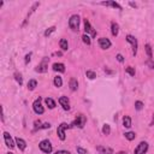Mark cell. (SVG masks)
Returning a JSON list of instances; mask_svg holds the SVG:
<instances>
[{
	"instance_id": "obj_1",
	"label": "cell",
	"mask_w": 154,
	"mask_h": 154,
	"mask_svg": "<svg viewBox=\"0 0 154 154\" xmlns=\"http://www.w3.org/2000/svg\"><path fill=\"white\" fill-rule=\"evenodd\" d=\"M79 16L78 15H74V16L70 17L69 19V27L71 28L74 32H78V28H79Z\"/></svg>"
},
{
	"instance_id": "obj_2",
	"label": "cell",
	"mask_w": 154,
	"mask_h": 154,
	"mask_svg": "<svg viewBox=\"0 0 154 154\" xmlns=\"http://www.w3.org/2000/svg\"><path fill=\"white\" fill-rule=\"evenodd\" d=\"M69 128H70L69 124H66V123H61L59 127H58V129H57V134H58V136H59V138L61 140V141H64V140L66 138V136H65V130L69 129Z\"/></svg>"
},
{
	"instance_id": "obj_3",
	"label": "cell",
	"mask_w": 154,
	"mask_h": 154,
	"mask_svg": "<svg viewBox=\"0 0 154 154\" xmlns=\"http://www.w3.org/2000/svg\"><path fill=\"white\" fill-rule=\"evenodd\" d=\"M39 147H40V149L46 154H49L52 152V145L48 140H42V141L40 142Z\"/></svg>"
},
{
	"instance_id": "obj_4",
	"label": "cell",
	"mask_w": 154,
	"mask_h": 154,
	"mask_svg": "<svg viewBox=\"0 0 154 154\" xmlns=\"http://www.w3.org/2000/svg\"><path fill=\"white\" fill-rule=\"evenodd\" d=\"M147 150H148V143L146 141H142V142L138 143V146L135 148L134 153L135 154H146Z\"/></svg>"
},
{
	"instance_id": "obj_5",
	"label": "cell",
	"mask_w": 154,
	"mask_h": 154,
	"mask_svg": "<svg viewBox=\"0 0 154 154\" xmlns=\"http://www.w3.org/2000/svg\"><path fill=\"white\" fill-rule=\"evenodd\" d=\"M33 108H34V112H35L36 115H42L45 112V108H44V106L41 105V99H40V98L33 104Z\"/></svg>"
},
{
	"instance_id": "obj_6",
	"label": "cell",
	"mask_w": 154,
	"mask_h": 154,
	"mask_svg": "<svg viewBox=\"0 0 154 154\" xmlns=\"http://www.w3.org/2000/svg\"><path fill=\"white\" fill-rule=\"evenodd\" d=\"M127 41L129 42V44H131V46H132V55H136V53H137V40L135 39L132 35H128L127 36Z\"/></svg>"
},
{
	"instance_id": "obj_7",
	"label": "cell",
	"mask_w": 154,
	"mask_h": 154,
	"mask_svg": "<svg viewBox=\"0 0 154 154\" xmlns=\"http://www.w3.org/2000/svg\"><path fill=\"white\" fill-rule=\"evenodd\" d=\"M47 67H48V58H45L41 63L36 66V69H35V71H37V72H46L47 71Z\"/></svg>"
},
{
	"instance_id": "obj_8",
	"label": "cell",
	"mask_w": 154,
	"mask_h": 154,
	"mask_svg": "<svg viewBox=\"0 0 154 154\" xmlns=\"http://www.w3.org/2000/svg\"><path fill=\"white\" fill-rule=\"evenodd\" d=\"M86 122H87L86 117L81 115V116H77V118L75 119V122L72 123V125H76V127H78V128H83L84 124H86Z\"/></svg>"
},
{
	"instance_id": "obj_9",
	"label": "cell",
	"mask_w": 154,
	"mask_h": 154,
	"mask_svg": "<svg viewBox=\"0 0 154 154\" xmlns=\"http://www.w3.org/2000/svg\"><path fill=\"white\" fill-rule=\"evenodd\" d=\"M4 140H5V143H6L7 147H10V148H13V147H15V143L16 142H13L11 135L8 134V132H6V131L4 132Z\"/></svg>"
},
{
	"instance_id": "obj_10",
	"label": "cell",
	"mask_w": 154,
	"mask_h": 154,
	"mask_svg": "<svg viewBox=\"0 0 154 154\" xmlns=\"http://www.w3.org/2000/svg\"><path fill=\"white\" fill-rule=\"evenodd\" d=\"M99 45L102 49H108L112 44H111V41L108 39H106V37H101V39H99Z\"/></svg>"
},
{
	"instance_id": "obj_11",
	"label": "cell",
	"mask_w": 154,
	"mask_h": 154,
	"mask_svg": "<svg viewBox=\"0 0 154 154\" xmlns=\"http://www.w3.org/2000/svg\"><path fill=\"white\" fill-rule=\"evenodd\" d=\"M84 30H86V33H91V36L94 37V36H96V32H95L94 29L91 28L90 23H89V20L88 19H84Z\"/></svg>"
},
{
	"instance_id": "obj_12",
	"label": "cell",
	"mask_w": 154,
	"mask_h": 154,
	"mask_svg": "<svg viewBox=\"0 0 154 154\" xmlns=\"http://www.w3.org/2000/svg\"><path fill=\"white\" fill-rule=\"evenodd\" d=\"M59 104L63 106V108L65 111L70 110V104H69V99H67V96H60V98H59Z\"/></svg>"
},
{
	"instance_id": "obj_13",
	"label": "cell",
	"mask_w": 154,
	"mask_h": 154,
	"mask_svg": "<svg viewBox=\"0 0 154 154\" xmlns=\"http://www.w3.org/2000/svg\"><path fill=\"white\" fill-rule=\"evenodd\" d=\"M96 150H98L100 154H113V149L110 148V147L98 146V147H96Z\"/></svg>"
},
{
	"instance_id": "obj_14",
	"label": "cell",
	"mask_w": 154,
	"mask_h": 154,
	"mask_svg": "<svg viewBox=\"0 0 154 154\" xmlns=\"http://www.w3.org/2000/svg\"><path fill=\"white\" fill-rule=\"evenodd\" d=\"M15 142H16L17 147H18V148H19L20 150H24L25 148H27V143H25V141H24L23 138L16 137V140H15Z\"/></svg>"
},
{
	"instance_id": "obj_15",
	"label": "cell",
	"mask_w": 154,
	"mask_h": 154,
	"mask_svg": "<svg viewBox=\"0 0 154 154\" xmlns=\"http://www.w3.org/2000/svg\"><path fill=\"white\" fill-rule=\"evenodd\" d=\"M52 67H53V70H54V71L65 72V66H64V64H61V63H54Z\"/></svg>"
},
{
	"instance_id": "obj_16",
	"label": "cell",
	"mask_w": 154,
	"mask_h": 154,
	"mask_svg": "<svg viewBox=\"0 0 154 154\" xmlns=\"http://www.w3.org/2000/svg\"><path fill=\"white\" fill-rule=\"evenodd\" d=\"M101 5H105V6H112V7H115V8L122 10V6H120L119 4H117L116 1H104V3H101Z\"/></svg>"
},
{
	"instance_id": "obj_17",
	"label": "cell",
	"mask_w": 154,
	"mask_h": 154,
	"mask_svg": "<svg viewBox=\"0 0 154 154\" xmlns=\"http://www.w3.org/2000/svg\"><path fill=\"white\" fill-rule=\"evenodd\" d=\"M77 88H78V82H77V79L76 78H71L70 79V89L72 91L77 90Z\"/></svg>"
},
{
	"instance_id": "obj_18",
	"label": "cell",
	"mask_w": 154,
	"mask_h": 154,
	"mask_svg": "<svg viewBox=\"0 0 154 154\" xmlns=\"http://www.w3.org/2000/svg\"><path fill=\"white\" fill-rule=\"evenodd\" d=\"M123 125H124V128L131 127V118L129 116H124V117H123Z\"/></svg>"
},
{
	"instance_id": "obj_19",
	"label": "cell",
	"mask_w": 154,
	"mask_h": 154,
	"mask_svg": "<svg viewBox=\"0 0 154 154\" xmlns=\"http://www.w3.org/2000/svg\"><path fill=\"white\" fill-rule=\"evenodd\" d=\"M36 87H37V82H36L35 79H30V81L28 82V89H29V90H34Z\"/></svg>"
},
{
	"instance_id": "obj_20",
	"label": "cell",
	"mask_w": 154,
	"mask_h": 154,
	"mask_svg": "<svg viewBox=\"0 0 154 154\" xmlns=\"http://www.w3.org/2000/svg\"><path fill=\"white\" fill-rule=\"evenodd\" d=\"M59 45H60V48L63 49V51H67V48H69V44H67V41L65 39H61L59 41Z\"/></svg>"
},
{
	"instance_id": "obj_21",
	"label": "cell",
	"mask_w": 154,
	"mask_h": 154,
	"mask_svg": "<svg viewBox=\"0 0 154 154\" xmlns=\"http://www.w3.org/2000/svg\"><path fill=\"white\" fill-rule=\"evenodd\" d=\"M53 82H54L55 87H58V88L63 86V79H61V77H60V76H57V77H54V81H53Z\"/></svg>"
},
{
	"instance_id": "obj_22",
	"label": "cell",
	"mask_w": 154,
	"mask_h": 154,
	"mask_svg": "<svg viewBox=\"0 0 154 154\" xmlns=\"http://www.w3.org/2000/svg\"><path fill=\"white\" fill-rule=\"evenodd\" d=\"M45 102H46V105H47L49 108H54L55 107V102H54V100L51 99V98H47V99L45 100Z\"/></svg>"
},
{
	"instance_id": "obj_23",
	"label": "cell",
	"mask_w": 154,
	"mask_h": 154,
	"mask_svg": "<svg viewBox=\"0 0 154 154\" xmlns=\"http://www.w3.org/2000/svg\"><path fill=\"white\" fill-rule=\"evenodd\" d=\"M119 33V27L117 23H112V35L113 36H117Z\"/></svg>"
},
{
	"instance_id": "obj_24",
	"label": "cell",
	"mask_w": 154,
	"mask_h": 154,
	"mask_svg": "<svg viewBox=\"0 0 154 154\" xmlns=\"http://www.w3.org/2000/svg\"><path fill=\"white\" fill-rule=\"evenodd\" d=\"M124 136H125V138L127 140H129V141H132L135 137H136V135H135V132H132V131H129V132H125L124 134Z\"/></svg>"
},
{
	"instance_id": "obj_25",
	"label": "cell",
	"mask_w": 154,
	"mask_h": 154,
	"mask_svg": "<svg viewBox=\"0 0 154 154\" xmlns=\"http://www.w3.org/2000/svg\"><path fill=\"white\" fill-rule=\"evenodd\" d=\"M145 49H146V53H147V55H148V58L152 59V58H153V54H152V47L147 44L146 46H145Z\"/></svg>"
},
{
	"instance_id": "obj_26",
	"label": "cell",
	"mask_w": 154,
	"mask_h": 154,
	"mask_svg": "<svg viewBox=\"0 0 154 154\" xmlns=\"http://www.w3.org/2000/svg\"><path fill=\"white\" fill-rule=\"evenodd\" d=\"M15 78H16L17 82L19 83V86H22V84H23V78H22V75H20V74L16 72V74H15Z\"/></svg>"
},
{
	"instance_id": "obj_27",
	"label": "cell",
	"mask_w": 154,
	"mask_h": 154,
	"mask_svg": "<svg viewBox=\"0 0 154 154\" xmlns=\"http://www.w3.org/2000/svg\"><path fill=\"white\" fill-rule=\"evenodd\" d=\"M102 132L105 135H110V132H111V128H110V125L108 124H105L102 127Z\"/></svg>"
},
{
	"instance_id": "obj_28",
	"label": "cell",
	"mask_w": 154,
	"mask_h": 154,
	"mask_svg": "<svg viewBox=\"0 0 154 154\" xmlns=\"http://www.w3.org/2000/svg\"><path fill=\"white\" fill-rule=\"evenodd\" d=\"M82 40H83V42L87 45H90V42H91V40H90V37L88 36V34H84V35L82 36Z\"/></svg>"
},
{
	"instance_id": "obj_29",
	"label": "cell",
	"mask_w": 154,
	"mask_h": 154,
	"mask_svg": "<svg viewBox=\"0 0 154 154\" xmlns=\"http://www.w3.org/2000/svg\"><path fill=\"white\" fill-rule=\"evenodd\" d=\"M86 75H87L88 78H90V79H94L95 77H96V75H95V72H94V71H90V70H88V71L86 72Z\"/></svg>"
},
{
	"instance_id": "obj_30",
	"label": "cell",
	"mask_w": 154,
	"mask_h": 154,
	"mask_svg": "<svg viewBox=\"0 0 154 154\" xmlns=\"http://www.w3.org/2000/svg\"><path fill=\"white\" fill-rule=\"evenodd\" d=\"M135 108H136L137 111L142 110L143 108V102L142 101H136V102H135Z\"/></svg>"
},
{
	"instance_id": "obj_31",
	"label": "cell",
	"mask_w": 154,
	"mask_h": 154,
	"mask_svg": "<svg viewBox=\"0 0 154 154\" xmlns=\"http://www.w3.org/2000/svg\"><path fill=\"white\" fill-rule=\"evenodd\" d=\"M55 30V27H51V28H48L47 30H46V32H45V36H46V37H47V36H49L52 34V33L54 32Z\"/></svg>"
},
{
	"instance_id": "obj_32",
	"label": "cell",
	"mask_w": 154,
	"mask_h": 154,
	"mask_svg": "<svg viewBox=\"0 0 154 154\" xmlns=\"http://www.w3.org/2000/svg\"><path fill=\"white\" fill-rule=\"evenodd\" d=\"M125 71L129 74L130 76H135V69L134 67H131V66H128L127 69H125Z\"/></svg>"
},
{
	"instance_id": "obj_33",
	"label": "cell",
	"mask_w": 154,
	"mask_h": 154,
	"mask_svg": "<svg viewBox=\"0 0 154 154\" xmlns=\"http://www.w3.org/2000/svg\"><path fill=\"white\" fill-rule=\"evenodd\" d=\"M76 150H77V153L78 154H88L87 149H84V148H82V147H77Z\"/></svg>"
},
{
	"instance_id": "obj_34",
	"label": "cell",
	"mask_w": 154,
	"mask_h": 154,
	"mask_svg": "<svg viewBox=\"0 0 154 154\" xmlns=\"http://www.w3.org/2000/svg\"><path fill=\"white\" fill-rule=\"evenodd\" d=\"M146 65H148V66H150V69H154V63L152 61V59H149L148 61H146Z\"/></svg>"
},
{
	"instance_id": "obj_35",
	"label": "cell",
	"mask_w": 154,
	"mask_h": 154,
	"mask_svg": "<svg viewBox=\"0 0 154 154\" xmlns=\"http://www.w3.org/2000/svg\"><path fill=\"white\" fill-rule=\"evenodd\" d=\"M117 60H118L119 63H123L124 61V58H123L122 54H117Z\"/></svg>"
},
{
	"instance_id": "obj_36",
	"label": "cell",
	"mask_w": 154,
	"mask_h": 154,
	"mask_svg": "<svg viewBox=\"0 0 154 154\" xmlns=\"http://www.w3.org/2000/svg\"><path fill=\"white\" fill-rule=\"evenodd\" d=\"M30 58H32V53H29V54L25 55V64H28L30 61Z\"/></svg>"
},
{
	"instance_id": "obj_37",
	"label": "cell",
	"mask_w": 154,
	"mask_h": 154,
	"mask_svg": "<svg viewBox=\"0 0 154 154\" xmlns=\"http://www.w3.org/2000/svg\"><path fill=\"white\" fill-rule=\"evenodd\" d=\"M54 154H70V152H67V150H58Z\"/></svg>"
},
{
	"instance_id": "obj_38",
	"label": "cell",
	"mask_w": 154,
	"mask_h": 154,
	"mask_svg": "<svg viewBox=\"0 0 154 154\" xmlns=\"http://www.w3.org/2000/svg\"><path fill=\"white\" fill-rule=\"evenodd\" d=\"M41 128H42V129H48V128H51V124H49V123H45Z\"/></svg>"
},
{
	"instance_id": "obj_39",
	"label": "cell",
	"mask_w": 154,
	"mask_h": 154,
	"mask_svg": "<svg viewBox=\"0 0 154 154\" xmlns=\"http://www.w3.org/2000/svg\"><path fill=\"white\" fill-rule=\"evenodd\" d=\"M149 125H150V127H152V125H154V115H153V119H152V122H150Z\"/></svg>"
},
{
	"instance_id": "obj_40",
	"label": "cell",
	"mask_w": 154,
	"mask_h": 154,
	"mask_svg": "<svg viewBox=\"0 0 154 154\" xmlns=\"http://www.w3.org/2000/svg\"><path fill=\"white\" fill-rule=\"evenodd\" d=\"M130 5H131V6H132V7H136V6H137V5H136V4H134V3H130Z\"/></svg>"
},
{
	"instance_id": "obj_41",
	"label": "cell",
	"mask_w": 154,
	"mask_h": 154,
	"mask_svg": "<svg viewBox=\"0 0 154 154\" xmlns=\"http://www.w3.org/2000/svg\"><path fill=\"white\" fill-rule=\"evenodd\" d=\"M118 154H127V153H125V152H119Z\"/></svg>"
},
{
	"instance_id": "obj_42",
	"label": "cell",
	"mask_w": 154,
	"mask_h": 154,
	"mask_svg": "<svg viewBox=\"0 0 154 154\" xmlns=\"http://www.w3.org/2000/svg\"><path fill=\"white\" fill-rule=\"evenodd\" d=\"M8 154H13V153H8Z\"/></svg>"
}]
</instances>
